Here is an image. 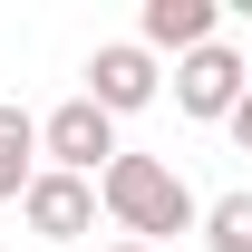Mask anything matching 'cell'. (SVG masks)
<instances>
[{
	"instance_id": "30bf717a",
	"label": "cell",
	"mask_w": 252,
	"mask_h": 252,
	"mask_svg": "<svg viewBox=\"0 0 252 252\" xmlns=\"http://www.w3.org/2000/svg\"><path fill=\"white\" fill-rule=\"evenodd\" d=\"M97 252H146V243H97Z\"/></svg>"
},
{
	"instance_id": "ba28073f",
	"label": "cell",
	"mask_w": 252,
	"mask_h": 252,
	"mask_svg": "<svg viewBox=\"0 0 252 252\" xmlns=\"http://www.w3.org/2000/svg\"><path fill=\"white\" fill-rule=\"evenodd\" d=\"M204 252H252V185L204 204Z\"/></svg>"
},
{
	"instance_id": "9c48e42d",
	"label": "cell",
	"mask_w": 252,
	"mask_h": 252,
	"mask_svg": "<svg viewBox=\"0 0 252 252\" xmlns=\"http://www.w3.org/2000/svg\"><path fill=\"white\" fill-rule=\"evenodd\" d=\"M223 126H233V146H243V156H252V88H243V107H233V117H223Z\"/></svg>"
},
{
	"instance_id": "3957f363",
	"label": "cell",
	"mask_w": 252,
	"mask_h": 252,
	"mask_svg": "<svg viewBox=\"0 0 252 252\" xmlns=\"http://www.w3.org/2000/svg\"><path fill=\"white\" fill-rule=\"evenodd\" d=\"M156 59H146V39H107V49H97L88 59V107H107V117H136V107H156Z\"/></svg>"
},
{
	"instance_id": "7a4b0ae2",
	"label": "cell",
	"mask_w": 252,
	"mask_h": 252,
	"mask_svg": "<svg viewBox=\"0 0 252 252\" xmlns=\"http://www.w3.org/2000/svg\"><path fill=\"white\" fill-rule=\"evenodd\" d=\"M39 156H49V175H88V185H97L126 146H117V117H107V107L68 97V107H49V117H39Z\"/></svg>"
},
{
	"instance_id": "5b68a950",
	"label": "cell",
	"mask_w": 252,
	"mask_h": 252,
	"mask_svg": "<svg viewBox=\"0 0 252 252\" xmlns=\"http://www.w3.org/2000/svg\"><path fill=\"white\" fill-rule=\"evenodd\" d=\"M243 59H233V49H194V59H175V107H185V117H233V107H243Z\"/></svg>"
},
{
	"instance_id": "8992f818",
	"label": "cell",
	"mask_w": 252,
	"mask_h": 252,
	"mask_svg": "<svg viewBox=\"0 0 252 252\" xmlns=\"http://www.w3.org/2000/svg\"><path fill=\"white\" fill-rule=\"evenodd\" d=\"M156 49H175V59L214 49V0H146V59Z\"/></svg>"
},
{
	"instance_id": "52a82bcc",
	"label": "cell",
	"mask_w": 252,
	"mask_h": 252,
	"mask_svg": "<svg viewBox=\"0 0 252 252\" xmlns=\"http://www.w3.org/2000/svg\"><path fill=\"white\" fill-rule=\"evenodd\" d=\"M30 185H39V117L0 97V204H20Z\"/></svg>"
},
{
	"instance_id": "277c9868",
	"label": "cell",
	"mask_w": 252,
	"mask_h": 252,
	"mask_svg": "<svg viewBox=\"0 0 252 252\" xmlns=\"http://www.w3.org/2000/svg\"><path fill=\"white\" fill-rule=\"evenodd\" d=\"M20 214H30L39 243H88V233H97V185H88V175H49V165H39V185L20 194Z\"/></svg>"
},
{
	"instance_id": "6da1fadb",
	"label": "cell",
	"mask_w": 252,
	"mask_h": 252,
	"mask_svg": "<svg viewBox=\"0 0 252 252\" xmlns=\"http://www.w3.org/2000/svg\"><path fill=\"white\" fill-rule=\"evenodd\" d=\"M97 204L117 214V233H126V243H146V252H156L165 233H194V223H204L194 185H185L165 156H117L107 175H97Z\"/></svg>"
}]
</instances>
